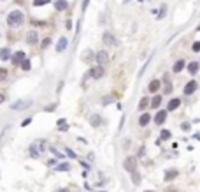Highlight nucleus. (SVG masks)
I'll return each instance as SVG.
<instances>
[{
  "label": "nucleus",
  "instance_id": "f257e3e1",
  "mask_svg": "<svg viewBox=\"0 0 200 192\" xmlns=\"http://www.w3.org/2000/svg\"><path fill=\"white\" fill-rule=\"evenodd\" d=\"M23 20H25V16H23L21 11H11L7 14V25L9 27H19L23 23Z\"/></svg>",
  "mask_w": 200,
  "mask_h": 192
},
{
  "label": "nucleus",
  "instance_id": "f03ea898",
  "mask_svg": "<svg viewBox=\"0 0 200 192\" xmlns=\"http://www.w3.org/2000/svg\"><path fill=\"white\" fill-rule=\"evenodd\" d=\"M123 169L128 171L130 175L135 173L137 171V157H126V159L123 160Z\"/></svg>",
  "mask_w": 200,
  "mask_h": 192
},
{
  "label": "nucleus",
  "instance_id": "7ed1b4c3",
  "mask_svg": "<svg viewBox=\"0 0 200 192\" xmlns=\"http://www.w3.org/2000/svg\"><path fill=\"white\" fill-rule=\"evenodd\" d=\"M104 74H105V69H104V65H100V64H97V65H93L91 69H90V78H93V79H100Z\"/></svg>",
  "mask_w": 200,
  "mask_h": 192
},
{
  "label": "nucleus",
  "instance_id": "20e7f679",
  "mask_svg": "<svg viewBox=\"0 0 200 192\" xmlns=\"http://www.w3.org/2000/svg\"><path fill=\"white\" fill-rule=\"evenodd\" d=\"M27 53H25V51H16V53H14V55H12V64H14V65H21L23 62L27 60Z\"/></svg>",
  "mask_w": 200,
  "mask_h": 192
},
{
  "label": "nucleus",
  "instance_id": "39448f33",
  "mask_svg": "<svg viewBox=\"0 0 200 192\" xmlns=\"http://www.w3.org/2000/svg\"><path fill=\"white\" fill-rule=\"evenodd\" d=\"M28 106H32V100H16V102L11 104V109L18 111V109H23V108H28Z\"/></svg>",
  "mask_w": 200,
  "mask_h": 192
},
{
  "label": "nucleus",
  "instance_id": "423d86ee",
  "mask_svg": "<svg viewBox=\"0 0 200 192\" xmlns=\"http://www.w3.org/2000/svg\"><path fill=\"white\" fill-rule=\"evenodd\" d=\"M197 88H198V83L195 81V79H191V81L186 83V87H184V93H186V95H191Z\"/></svg>",
  "mask_w": 200,
  "mask_h": 192
},
{
  "label": "nucleus",
  "instance_id": "0eeeda50",
  "mask_svg": "<svg viewBox=\"0 0 200 192\" xmlns=\"http://www.w3.org/2000/svg\"><path fill=\"white\" fill-rule=\"evenodd\" d=\"M95 58H97V62L100 64V65H104V64H107L109 62V53L102 50V51H98L97 55H95Z\"/></svg>",
  "mask_w": 200,
  "mask_h": 192
},
{
  "label": "nucleus",
  "instance_id": "6e6552de",
  "mask_svg": "<svg viewBox=\"0 0 200 192\" xmlns=\"http://www.w3.org/2000/svg\"><path fill=\"white\" fill-rule=\"evenodd\" d=\"M67 46H69V39H67V37H62L58 42H56V48H54V50H56V53H62V51L67 50Z\"/></svg>",
  "mask_w": 200,
  "mask_h": 192
},
{
  "label": "nucleus",
  "instance_id": "1a4fd4ad",
  "mask_svg": "<svg viewBox=\"0 0 200 192\" xmlns=\"http://www.w3.org/2000/svg\"><path fill=\"white\" fill-rule=\"evenodd\" d=\"M167 120V111H158L155 116V123L156 125H163V122Z\"/></svg>",
  "mask_w": 200,
  "mask_h": 192
},
{
  "label": "nucleus",
  "instance_id": "9d476101",
  "mask_svg": "<svg viewBox=\"0 0 200 192\" xmlns=\"http://www.w3.org/2000/svg\"><path fill=\"white\" fill-rule=\"evenodd\" d=\"M39 41V33L35 32V30H30V32L27 33V42L28 44H37Z\"/></svg>",
  "mask_w": 200,
  "mask_h": 192
},
{
  "label": "nucleus",
  "instance_id": "9b49d317",
  "mask_svg": "<svg viewBox=\"0 0 200 192\" xmlns=\"http://www.w3.org/2000/svg\"><path fill=\"white\" fill-rule=\"evenodd\" d=\"M179 106H181V99H177V97L176 99H170L168 100V106H167V111H176Z\"/></svg>",
  "mask_w": 200,
  "mask_h": 192
},
{
  "label": "nucleus",
  "instance_id": "f8f14e48",
  "mask_svg": "<svg viewBox=\"0 0 200 192\" xmlns=\"http://www.w3.org/2000/svg\"><path fill=\"white\" fill-rule=\"evenodd\" d=\"M67 7H69V2H67V0H56V2H54V9H56V11H65Z\"/></svg>",
  "mask_w": 200,
  "mask_h": 192
},
{
  "label": "nucleus",
  "instance_id": "ddd939ff",
  "mask_svg": "<svg viewBox=\"0 0 200 192\" xmlns=\"http://www.w3.org/2000/svg\"><path fill=\"white\" fill-rule=\"evenodd\" d=\"M11 50H9V48H0V60H9V58H11Z\"/></svg>",
  "mask_w": 200,
  "mask_h": 192
},
{
  "label": "nucleus",
  "instance_id": "4468645a",
  "mask_svg": "<svg viewBox=\"0 0 200 192\" xmlns=\"http://www.w3.org/2000/svg\"><path fill=\"white\" fill-rule=\"evenodd\" d=\"M149 122H151V115H149V113H144V115H141V118H139V125L146 127Z\"/></svg>",
  "mask_w": 200,
  "mask_h": 192
},
{
  "label": "nucleus",
  "instance_id": "2eb2a0df",
  "mask_svg": "<svg viewBox=\"0 0 200 192\" xmlns=\"http://www.w3.org/2000/svg\"><path fill=\"white\" fill-rule=\"evenodd\" d=\"M90 123H91L93 127L100 125V123H102V116L98 115V113H95V115H91V116H90Z\"/></svg>",
  "mask_w": 200,
  "mask_h": 192
},
{
  "label": "nucleus",
  "instance_id": "dca6fc26",
  "mask_svg": "<svg viewBox=\"0 0 200 192\" xmlns=\"http://www.w3.org/2000/svg\"><path fill=\"white\" fill-rule=\"evenodd\" d=\"M104 42L109 44V46H113V44H116V41H114V35L113 33H109V32H104Z\"/></svg>",
  "mask_w": 200,
  "mask_h": 192
},
{
  "label": "nucleus",
  "instance_id": "f3484780",
  "mask_svg": "<svg viewBox=\"0 0 200 192\" xmlns=\"http://www.w3.org/2000/svg\"><path fill=\"white\" fill-rule=\"evenodd\" d=\"M160 87H162V83L158 81V79H153L151 83H149V92H158V90H160Z\"/></svg>",
  "mask_w": 200,
  "mask_h": 192
},
{
  "label": "nucleus",
  "instance_id": "a211bd4d",
  "mask_svg": "<svg viewBox=\"0 0 200 192\" xmlns=\"http://www.w3.org/2000/svg\"><path fill=\"white\" fill-rule=\"evenodd\" d=\"M198 67H200L198 62H191V64H188V72L189 74H197L198 72Z\"/></svg>",
  "mask_w": 200,
  "mask_h": 192
},
{
  "label": "nucleus",
  "instance_id": "6ab92c4d",
  "mask_svg": "<svg viewBox=\"0 0 200 192\" xmlns=\"http://www.w3.org/2000/svg\"><path fill=\"white\" fill-rule=\"evenodd\" d=\"M58 131H62V132L69 131V123H67L65 118H60V120H58Z\"/></svg>",
  "mask_w": 200,
  "mask_h": 192
},
{
  "label": "nucleus",
  "instance_id": "aec40b11",
  "mask_svg": "<svg viewBox=\"0 0 200 192\" xmlns=\"http://www.w3.org/2000/svg\"><path fill=\"white\" fill-rule=\"evenodd\" d=\"M179 173L176 169H170V171H167V173H165V181H170V180H174V178H176V176H177Z\"/></svg>",
  "mask_w": 200,
  "mask_h": 192
},
{
  "label": "nucleus",
  "instance_id": "412c9836",
  "mask_svg": "<svg viewBox=\"0 0 200 192\" xmlns=\"http://www.w3.org/2000/svg\"><path fill=\"white\" fill-rule=\"evenodd\" d=\"M149 104H151V102H149V99H147V97H142L141 102H139V111H144Z\"/></svg>",
  "mask_w": 200,
  "mask_h": 192
},
{
  "label": "nucleus",
  "instance_id": "4be33fe9",
  "mask_svg": "<svg viewBox=\"0 0 200 192\" xmlns=\"http://www.w3.org/2000/svg\"><path fill=\"white\" fill-rule=\"evenodd\" d=\"M183 69H184V60H177L176 64H174V67H172L174 72H181Z\"/></svg>",
  "mask_w": 200,
  "mask_h": 192
},
{
  "label": "nucleus",
  "instance_id": "5701e85b",
  "mask_svg": "<svg viewBox=\"0 0 200 192\" xmlns=\"http://www.w3.org/2000/svg\"><path fill=\"white\" fill-rule=\"evenodd\" d=\"M160 104H162V97H160V95H155V97L151 99V108L153 109H156Z\"/></svg>",
  "mask_w": 200,
  "mask_h": 192
},
{
  "label": "nucleus",
  "instance_id": "b1692460",
  "mask_svg": "<svg viewBox=\"0 0 200 192\" xmlns=\"http://www.w3.org/2000/svg\"><path fill=\"white\" fill-rule=\"evenodd\" d=\"M132 181H134V183H135V185H139V183H141V175H139V173H132Z\"/></svg>",
  "mask_w": 200,
  "mask_h": 192
},
{
  "label": "nucleus",
  "instance_id": "393cba45",
  "mask_svg": "<svg viewBox=\"0 0 200 192\" xmlns=\"http://www.w3.org/2000/svg\"><path fill=\"white\" fill-rule=\"evenodd\" d=\"M51 0H33V6L35 7H40V6H46V4H49Z\"/></svg>",
  "mask_w": 200,
  "mask_h": 192
},
{
  "label": "nucleus",
  "instance_id": "a878e982",
  "mask_svg": "<svg viewBox=\"0 0 200 192\" xmlns=\"http://www.w3.org/2000/svg\"><path fill=\"white\" fill-rule=\"evenodd\" d=\"M21 69H23V71H30V69H32V64H30V60H28V58L21 64Z\"/></svg>",
  "mask_w": 200,
  "mask_h": 192
},
{
  "label": "nucleus",
  "instance_id": "bb28decb",
  "mask_svg": "<svg viewBox=\"0 0 200 192\" xmlns=\"http://www.w3.org/2000/svg\"><path fill=\"white\" fill-rule=\"evenodd\" d=\"M170 136H172V134H170V131H165V129H163L162 134H160V139H168Z\"/></svg>",
  "mask_w": 200,
  "mask_h": 192
},
{
  "label": "nucleus",
  "instance_id": "cd10ccee",
  "mask_svg": "<svg viewBox=\"0 0 200 192\" xmlns=\"http://www.w3.org/2000/svg\"><path fill=\"white\" fill-rule=\"evenodd\" d=\"M102 102H104V106H107V104H111V102H114V97H113V95H107Z\"/></svg>",
  "mask_w": 200,
  "mask_h": 192
},
{
  "label": "nucleus",
  "instance_id": "c85d7f7f",
  "mask_svg": "<svg viewBox=\"0 0 200 192\" xmlns=\"http://www.w3.org/2000/svg\"><path fill=\"white\" fill-rule=\"evenodd\" d=\"M70 169V166L69 164H60L58 167H56V171H69Z\"/></svg>",
  "mask_w": 200,
  "mask_h": 192
},
{
  "label": "nucleus",
  "instance_id": "c756f323",
  "mask_svg": "<svg viewBox=\"0 0 200 192\" xmlns=\"http://www.w3.org/2000/svg\"><path fill=\"white\" fill-rule=\"evenodd\" d=\"M165 12H167V6H162V9H160V14H158V20H162V18L165 16Z\"/></svg>",
  "mask_w": 200,
  "mask_h": 192
},
{
  "label": "nucleus",
  "instance_id": "7c9ffc66",
  "mask_svg": "<svg viewBox=\"0 0 200 192\" xmlns=\"http://www.w3.org/2000/svg\"><path fill=\"white\" fill-rule=\"evenodd\" d=\"M65 154L69 155V157H70V159H77V155H76V154H74V152H72V150H70V148H67V150H65Z\"/></svg>",
  "mask_w": 200,
  "mask_h": 192
},
{
  "label": "nucleus",
  "instance_id": "2f4dec72",
  "mask_svg": "<svg viewBox=\"0 0 200 192\" xmlns=\"http://www.w3.org/2000/svg\"><path fill=\"white\" fill-rule=\"evenodd\" d=\"M6 78H7V69L0 67V79H6Z\"/></svg>",
  "mask_w": 200,
  "mask_h": 192
},
{
  "label": "nucleus",
  "instance_id": "473e14b6",
  "mask_svg": "<svg viewBox=\"0 0 200 192\" xmlns=\"http://www.w3.org/2000/svg\"><path fill=\"white\" fill-rule=\"evenodd\" d=\"M167 85H165V93H170L172 92V85H170V81H165Z\"/></svg>",
  "mask_w": 200,
  "mask_h": 192
},
{
  "label": "nucleus",
  "instance_id": "72a5a7b5",
  "mask_svg": "<svg viewBox=\"0 0 200 192\" xmlns=\"http://www.w3.org/2000/svg\"><path fill=\"white\" fill-rule=\"evenodd\" d=\"M51 152H53V154H54V155H56V157H58V159H62V157H63V155L60 154L58 150H54V148H51Z\"/></svg>",
  "mask_w": 200,
  "mask_h": 192
},
{
  "label": "nucleus",
  "instance_id": "f704fd0d",
  "mask_svg": "<svg viewBox=\"0 0 200 192\" xmlns=\"http://www.w3.org/2000/svg\"><path fill=\"white\" fill-rule=\"evenodd\" d=\"M49 42H51V39H44V42H42V48H48Z\"/></svg>",
  "mask_w": 200,
  "mask_h": 192
},
{
  "label": "nucleus",
  "instance_id": "c9c22d12",
  "mask_svg": "<svg viewBox=\"0 0 200 192\" xmlns=\"http://www.w3.org/2000/svg\"><path fill=\"white\" fill-rule=\"evenodd\" d=\"M30 122H32V118H27V120H23V122H21V125H23V127H27Z\"/></svg>",
  "mask_w": 200,
  "mask_h": 192
},
{
  "label": "nucleus",
  "instance_id": "e433bc0d",
  "mask_svg": "<svg viewBox=\"0 0 200 192\" xmlns=\"http://www.w3.org/2000/svg\"><path fill=\"white\" fill-rule=\"evenodd\" d=\"M193 51H200V42H195L193 44Z\"/></svg>",
  "mask_w": 200,
  "mask_h": 192
},
{
  "label": "nucleus",
  "instance_id": "4c0bfd02",
  "mask_svg": "<svg viewBox=\"0 0 200 192\" xmlns=\"http://www.w3.org/2000/svg\"><path fill=\"white\" fill-rule=\"evenodd\" d=\"M181 129H183V131H189V123H183V125H181Z\"/></svg>",
  "mask_w": 200,
  "mask_h": 192
},
{
  "label": "nucleus",
  "instance_id": "58836bf2",
  "mask_svg": "<svg viewBox=\"0 0 200 192\" xmlns=\"http://www.w3.org/2000/svg\"><path fill=\"white\" fill-rule=\"evenodd\" d=\"M88 4H90V0H84V4H83V11H86V7H88Z\"/></svg>",
  "mask_w": 200,
  "mask_h": 192
},
{
  "label": "nucleus",
  "instance_id": "ea45409f",
  "mask_svg": "<svg viewBox=\"0 0 200 192\" xmlns=\"http://www.w3.org/2000/svg\"><path fill=\"white\" fill-rule=\"evenodd\" d=\"M54 108H56V104H53V106H48V108H46V111H53Z\"/></svg>",
  "mask_w": 200,
  "mask_h": 192
},
{
  "label": "nucleus",
  "instance_id": "a19ab883",
  "mask_svg": "<svg viewBox=\"0 0 200 192\" xmlns=\"http://www.w3.org/2000/svg\"><path fill=\"white\" fill-rule=\"evenodd\" d=\"M137 155H139V157H142V155H144V146H141V150H139V154H137Z\"/></svg>",
  "mask_w": 200,
  "mask_h": 192
},
{
  "label": "nucleus",
  "instance_id": "79ce46f5",
  "mask_svg": "<svg viewBox=\"0 0 200 192\" xmlns=\"http://www.w3.org/2000/svg\"><path fill=\"white\" fill-rule=\"evenodd\" d=\"M4 100H6V95H4V93H0V104H2Z\"/></svg>",
  "mask_w": 200,
  "mask_h": 192
},
{
  "label": "nucleus",
  "instance_id": "37998d69",
  "mask_svg": "<svg viewBox=\"0 0 200 192\" xmlns=\"http://www.w3.org/2000/svg\"><path fill=\"white\" fill-rule=\"evenodd\" d=\"M81 166L84 167V169H90V164H86V162H81Z\"/></svg>",
  "mask_w": 200,
  "mask_h": 192
},
{
  "label": "nucleus",
  "instance_id": "c03bdc74",
  "mask_svg": "<svg viewBox=\"0 0 200 192\" xmlns=\"http://www.w3.org/2000/svg\"><path fill=\"white\" fill-rule=\"evenodd\" d=\"M58 192H67V190H65V189H62V190H58Z\"/></svg>",
  "mask_w": 200,
  "mask_h": 192
},
{
  "label": "nucleus",
  "instance_id": "a18cd8bd",
  "mask_svg": "<svg viewBox=\"0 0 200 192\" xmlns=\"http://www.w3.org/2000/svg\"><path fill=\"white\" fill-rule=\"evenodd\" d=\"M144 192H153V190H144Z\"/></svg>",
  "mask_w": 200,
  "mask_h": 192
},
{
  "label": "nucleus",
  "instance_id": "49530a36",
  "mask_svg": "<svg viewBox=\"0 0 200 192\" xmlns=\"http://www.w3.org/2000/svg\"><path fill=\"white\" fill-rule=\"evenodd\" d=\"M125 2H128V0H125Z\"/></svg>",
  "mask_w": 200,
  "mask_h": 192
}]
</instances>
